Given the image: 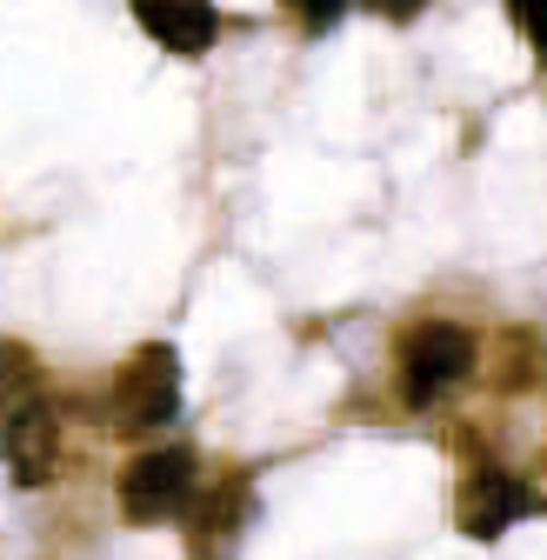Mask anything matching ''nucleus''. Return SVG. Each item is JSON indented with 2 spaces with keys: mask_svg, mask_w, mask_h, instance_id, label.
Returning a JSON list of instances; mask_svg holds the SVG:
<instances>
[{
  "mask_svg": "<svg viewBox=\"0 0 547 560\" xmlns=\"http://www.w3.org/2000/svg\"><path fill=\"white\" fill-rule=\"evenodd\" d=\"M27 381H34V361H27V347L14 340H0V400H27Z\"/></svg>",
  "mask_w": 547,
  "mask_h": 560,
  "instance_id": "6e6552de",
  "label": "nucleus"
},
{
  "mask_svg": "<svg viewBox=\"0 0 547 560\" xmlns=\"http://www.w3.org/2000/svg\"><path fill=\"white\" fill-rule=\"evenodd\" d=\"M200 494V460L194 447H148L120 474V514L133 527H161L174 514H187V501Z\"/></svg>",
  "mask_w": 547,
  "mask_h": 560,
  "instance_id": "7ed1b4c3",
  "label": "nucleus"
},
{
  "mask_svg": "<svg viewBox=\"0 0 547 560\" xmlns=\"http://www.w3.org/2000/svg\"><path fill=\"white\" fill-rule=\"evenodd\" d=\"M0 454H8V474L21 487H47L54 480V460H60V413L54 400H21L0 420Z\"/></svg>",
  "mask_w": 547,
  "mask_h": 560,
  "instance_id": "39448f33",
  "label": "nucleus"
},
{
  "mask_svg": "<svg viewBox=\"0 0 547 560\" xmlns=\"http://www.w3.org/2000/svg\"><path fill=\"white\" fill-rule=\"evenodd\" d=\"M374 8H381L387 21H407V14H421V0H374Z\"/></svg>",
  "mask_w": 547,
  "mask_h": 560,
  "instance_id": "9b49d317",
  "label": "nucleus"
},
{
  "mask_svg": "<svg viewBox=\"0 0 547 560\" xmlns=\"http://www.w3.org/2000/svg\"><path fill=\"white\" fill-rule=\"evenodd\" d=\"M288 8H294V21L307 34H327V27H340V14H348L354 0H288Z\"/></svg>",
  "mask_w": 547,
  "mask_h": 560,
  "instance_id": "1a4fd4ad",
  "label": "nucleus"
},
{
  "mask_svg": "<svg viewBox=\"0 0 547 560\" xmlns=\"http://www.w3.org/2000/svg\"><path fill=\"white\" fill-rule=\"evenodd\" d=\"M474 374V334L461 320H421L400 340V400L407 407H434Z\"/></svg>",
  "mask_w": 547,
  "mask_h": 560,
  "instance_id": "f03ea898",
  "label": "nucleus"
},
{
  "mask_svg": "<svg viewBox=\"0 0 547 560\" xmlns=\"http://www.w3.org/2000/svg\"><path fill=\"white\" fill-rule=\"evenodd\" d=\"M133 21H141L167 54H208L221 34L214 0H133Z\"/></svg>",
  "mask_w": 547,
  "mask_h": 560,
  "instance_id": "0eeeda50",
  "label": "nucleus"
},
{
  "mask_svg": "<svg viewBox=\"0 0 547 560\" xmlns=\"http://www.w3.org/2000/svg\"><path fill=\"white\" fill-rule=\"evenodd\" d=\"M247 527H254V480L247 474H228L208 494L187 501V553L194 560H234Z\"/></svg>",
  "mask_w": 547,
  "mask_h": 560,
  "instance_id": "20e7f679",
  "label": "nucleus"
},
{
  "mask_svg": "<svg viewBox=\"0 0 547 560\" xmlns=\"http://www.w3.org/2000/svg\"><path fill=\"white\" fill-rule=\"evenodd\" d=\"M181 413V354L174 347H141L107 387V428L114 434H154Z\"/></svg>",
  "mask_w": 547,
  "mask_h": 560,
  "instance_id": "f257e3e1",
  "label": "nucleus"
},
{
  "mask_svg": "<svg viewBox=\"0 0 547 560\" xmlns=\"http://www.w3.org/2000/svg\"><path fill=\"white\" fill-rule=\"evenodd\" d=\"M534 514V494H527V480H514L508 467H474L467 480H461V508H454V521H461V534H474V540H501L514 521H527Z\"/></svg>",
  "mask_w": 547,
  "mask_h": 560,
  "instance_id": "423d86ee",
  "label": "nucleus"
},
{
  "mask_svg": "<svg viewBox=\"0 0 547 560\" xmlns=\"http://www.w3.org/2000/svg\"><path fill=\"white\" fill-rule=\"evenodd\" d=\"M508 8H514V27L547 54V0H508Z\"/></svg>",
  "mask_w": 547,
  "mask_h": 560,
  "instance_id": "9d476101",
  "label": "nucleus"
}]
</instances>
